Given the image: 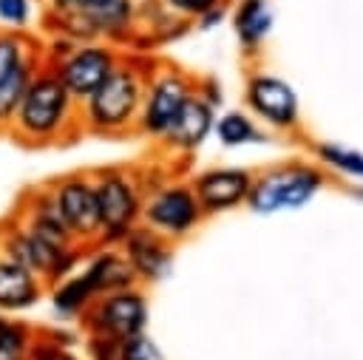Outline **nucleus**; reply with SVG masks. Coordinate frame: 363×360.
Returning a JSON list of instances; mask_svg holds the SVG:
<instances>
[{
	"label": "nucleus",
	"instance_id": "obj_12",
	"mask_svg": "<svg viewBox=\"0 0 363 360\" xmlns=\"http://www.w3.org/2000/svg\"><path fill=\"white\" fill-rule=\"evenodd\" d=\"M40 281L43 278L34 275L31 269L0 255V309L17 312V309L31 306L40 298V289H43Z\"/></svg>",
	"mask_w": 363,
	"mask_h": 360
},
{
	"label": "nucleus",
	"instance_id": "obj_28",
	"mask_svg": "<svg viewBox=\"0 0 363 360\" xmlns=\"http://www.w3.org/2000/svg\"><path fill=\"white\" fill-rule=\"evenodd\" d=\"M164 3L176 11H182V14H204V11L213 9L216 0H164Z\"/></svg>",
	"mask_w": 363,
	"mask_h": 360
},
{
	"label": "nucleus",
	"instance_id": "obj_10",
	"mask_svg": "<svg viewBox=\"0 0 363 360\" xmlns=\"http://www.w3.org/2000/svg\"><path fill=\"white\" fill-rule=\"evenodd\" d=\"M145 320H147L145 300L128 289L108 292L96 306V326L113 340H128L133 334H142Z\"/></svg>",
	"mask_w": 363,
	"mask_h": 360
},
{
	"label": "nucleus",
	"instance_id": "obj_27",
	"mask_svg": "<svg viewBox=\"0 0 363 360\" xmlns=\"http://www.w3.org/2000/svg\"><path fill=\"white\" fill-rule=\"evenodd\" d=\"M332 164H337V167H343V170H349V173H357V176H363V156L360 153H352V150H340V147H323L320 150Z\"/></svg>",
	"mask_w": 363,
	"mask_h": 360
},
{
	"label": "nucleus",
	"instance_id": "obj_22",
	"mask_svg": "<svg viewBox=\"0 0 363 360\" xmlns=\"http://www.w3.org/2000/svg\"><path fill=\"white\" fill-rule=\"evenodd\" d=\"M28 332L20 323L0 320V360H26Z\"/></svg>",
	"mask_w": 363,
	"mask_h": 360
},
{
	"label": "nucleus",
	"instance_id": "obj_3",
	"mask_svg": "<svg viewBox=\"0 0 363 360\" xmlns=\"http://www.w3.org/2000/svg\"><path fill=\"white\" fill-rule=\"evenodd\" d=\"M116 65H119V60H116L113 48H108L102 43H85V45H77L65 60H60L57 65H51V71L57 74V79L62 82V88L77 102H82V99H88L108 79V74Z\"/></svg>",
	"mask_w": 363,
	"mask_h": 360
},
{
	"label": "nucleus",
	"instance_id": "obj_20",
	"mask_svg": "<svg viewBox=\"0 0 363 360\" xmlns=\"http://www.w3.org/2000/svg\"><path fill=\"white\" fill-rule=\"evenodd\" d=\"M269 23H272V14H269V9H267L264 0H247L238 9V14H235V28H238V37L244 43L261 40L264 31L269 28Z\"/></svg>",
	"mask_w": 363,
	"mask_h": 360
},
{
	"label": "nucleus",
	"instance_id": "obj_29",
	"mask_svg": "<svg viewBox=\"0 0 363 360\" xmlns=\"http://www.w3.org/2000/svg\"><path fill=\"white\" fill-rule=\"evenodd\" d=\"M0 320H3V317H0Z\"/></svg>",
	"mask_w": 363,
	"mask_h": 360
},
{
	"label": "nucleus",
	"instance_id": "obj_14",
	"mask_svg": "<svg viewBox=\"0 0 363 360\" xmlns=\"http://www.w3.org/2000/svg\"><path fill=\"white\" fill-rule=\"evenodd\" d=\"M210 125H213V111H210V105H207L204 99L190 96V99L182 105V111L176 113V119L170 122L164 139H167L170 145L187 150V147H196V145L207 136Z\"/></svg>",
	"mask_w": 363,
	"mask_h": 360
},
{
	"label": "nucleus",
	"instance_id": "obj_24",
	"mask_svg": "<svg viewBox=\"0 0 363 360\" xmlns=\"http://www.w3.org/2000/svg\"><path fill=\"white\" fill-rule=\"evenodd\" d=\"M119 357H122V360H164L162 351H159L145 334H133V337L122 340Z\"/></svg>",
	"mask_w": 363,
	"mask_h": 360
},
{
	"label": "nucleus",
	"instance_id": "obj_23",
	"mask_svg": "<svg viewBox=\"0 0 363 360\" xmlns=\"http://www.w3.org/2000/svg\"><path fill=\"white\" fill-rule=\"evenodd\" d=\"M37 45H31L23 34H17V31H3L0 28V77L6 74V71H11L28 51H34Z\"/></svg>",
	"mask_w": 363,
	"mask_h": 360
},
{
	"label": "nucleus",
	"instance_id": "obj_17",
	"mask_svg": "<svg viewBox=\"0 0 363 360\" xmlns=\"http://www.w3.org/2000/svg\"><path fill=\"white\" fill-rule=\"evenodd\" d=\"M128 264L136 275L159 278L167 269V252L153 232H128Z\"/></svg>",
	"mask_w": 363,
	"mask_h": 360
},
{
	"label": "nucleus",
	"instance_id": "obj_13",
	"mask_svg": "<svg viewBox=\"0 0 363 360\" xmlns=\"http://www.w3.org/2000/svg\"><path fill=\"white\" fill-rule=\"evenodd\" d=\"M43 60H40V48L28 51L11 71H6L0 77V130H11L14 113L20 108V99L28 88V82L34 79V74L40 71Z\"/></svg>",
	"mask_w": 363,
	"mask_h": 360
},
{
	"label": "nucleus",
	"instance_id": "obj_5",
	"mask_svg": "<svg viewBox=\"0 0 363 360\" xmlns=\"http://www.w3.org/2000/svg\"><path fill=\"white\" fill-rule=\"evenodd\" d=\"M96 204H99V235L122 238L130 232L139 215V193L122 173H102L94 181Z\"/></svg>",
	"mask_w": 363,
	"mask_h": 360
},
{
	"label": "nucleus",
	"instance_id": "obj_6",
	"mask_svg": "<svg viewBox=\"0 0 363 360\" xmlns=\"http://www.w3.org/2000/svg\"><path fill=\"white\" fill-rule=\"evenodd\" d=\"M71 249H74V247H71ZM0 255L9 258V261H14V264H20V266H26V269H31L34 275L51 281L54 272H57V266H60V261L68 255V249L51 247L48 241L31 235V232L11 215V218H6V221L0 224Z\"/></svg>",
	"mask_w": 363,
	"mask_h": 360
},
{
	"label": "nucleus",
	"instance_id": "obj_9",
	"mask_svg": "<svg viewBox=\"0 0 363 360\" xmlns=\"http://www.w3.org/2000/svg\"><path fill=\"white\" fill-rule=\"evenodd\" d=\"M14 218H17L31 235L48 241L51 247H60V249H71V247H74V238H71V232L65 230V224H62V218H60V213H57V207H54V198H51V190H48V187L31 190V193L20 201Z\"/></svg>",
	"mask_w": 363,
	"mask_h": 360
},
{
	"label": "nucleus",
	"instance_id": "obj_25",
	"mask_svg": "<svg viewBox=\"0 0 363 360\" xmlns=\"http://www.w3.org/2000/svg\"><path fill=\"white\" fill-rule=\"evenodd\" d=\"M113 0H45L51 14H96Z\"/></svg>",
	"mask_w": 363,
	"mask_h": 360
},
{
	"label": "nucleus",
	"instance_id": "obj_26",
	"mask_svg": "<svg viewBox=\"0 0 363 360\" xmlns=\"http://www.w3.org/2000/svg\"><path fill=\"white\" fill-rule=\"evenodd\" d=\"M218 136H221V142H227V145H238V142H247V139L252 136V125H250L244 116L230 113V116H224V119L218 122Z\"/></svg>",
	"mask_w": 363,
	"mask_h": 360
},
{
	"label": "nucleus",
	"instance_id": "obj_15",
	"mask_svg": "<svg viewBox=\"0 0 363 360\" xmlns=\"http://www.w3.org/2000/svg\"><path fill=\"white\" fill-rule=\"evenodd\" d=\"M244 193H247V176L241 170H213V173H204L196 184L199 204H204L210 210L230 207Z\"/></svg>",
	"mask_w": 363,
	"mask_h": 360
},
{
	"label": "nucleus",
	"instance_id": "obj_2",
	"mask_svg": "<svg viewBox=\"0 0 363 360\" xmlns=\"http://www.w3.org/2000/svg\"><path fill=\"white\" fill-rule=\"evenodd\" d=\"M142 96V77L130 65H116L108 79L88 99H82V119L94 130H119L139 116Z\"/></svg>",
	"mask_w": 363,
	"mask_h": 360
},
{
	"label": "nucleus",
	"instance_id": "obj_21",
	"mask_svg": "<svg viewBox=\"0 0 363 360\" xmlns=\"http://www.w3.org/2000/svg\"><path fill=\"white\" fill-rule=\"evenodd\" d=\"M34 17V0H0V26L3 31L23 34L31 26Z\"/></svg>",
	"mask_w": 363,
	"mask_h": 360
},
{
	"label": "nucleus",
	"instance_id": "obj_11",
	"mask_svg": "<svg viewBox=\"0 0 363 360\" xmlns=\"http://www.w3.org/2000/svg\"><path fill=\"white\" fill-rule=\"evenodd\" d=\"M318 190V176L312 170H289L267 176L255 190L250 204L255 210H281V207H298Z\"/></svg>",
	"mask_w": 363,
	"mask_h": 360
},
{
	"label": "nucleus",
	"instance_id": "obj_7",
	"mask_svg": "<svg viewBox=\"0 0 363 360\" xmlns=\"http://www.w3.org/2000/svg\"><path fill=\"white\" fill-rule=\"evenodd\" d=\"M190 88L182 77H159L156 82H150V88L142 96V108H139V125L145 133L150 136H164L170 122L176 119V113L182 111V105L190 99Z\"/></svg>",
	"mask_w": 363,
	"mask_h": 360
},
{
	"label": "nucleus",
	"instance_id": "obj_18",
	"mask_svg": "<svg viewBox=\"0 0 363 360\" xmlns=\"http://www.w3.org/2000/svg\"><path fill=\"white\" fill-rule=\"evenodd\" d=\"M85 275L91 278L96 295L99 292H119V289H128L130 281L136 278V272L130 269V264L113 252H99L88 266H85Z\"/></svg>",
	"mask_w": 363,
	"mask_h": 360
},
{
	"label": "nucleus",
	"instance_id": "obj_19",
	"mask_svg": "<svg viewBox=\"0 0 363 360\" xmlns=\"http://www.w3.org/2000/svg\"><path fill=\"white\" fill-rule=\"evenodd\" d=\"M94 295H96V289H94L91 278H88V275H85V269H82L79 275L62 278V281L57 283V289H54L51 300H54V309H57V312L71 315V312L82 309Z\"/></svg>",
	"mask_w": 363,
	"mask_h": 360
},
{
	"label": "nucleus",
	"instance_id": "obj_16",
	"mask_svg": "<svg viewBox=\"0 0 363 360\" xmlns=\"http://www.w3.org/2000/svg\"><path fill=\"white\" fill-rule=\"evenodd\" d=\"M250 99L267 119H272L278 125H284L295 116V96L281 79H272V77L255 79L250 88Z\"/></svg>",
	"mask_w": 363,
	"mask_h": 360
},
{
	"label": "nucleus",
	"instance_id": "obj_4",
	"mask_svg": "<svg viewBox=\"0 0 363 360\" xmlns=\"http://www.w3.org/2000/svg\"><path fill=\"white\" fill-rule=\"evenodd\" d=\"M48 190H51L54 207L74 241H91L99 235L102 227H99V204H96L94 181H88L82 176H68V179L54 181Z\"/></svg>",
	"mask_w": 363,
	"mask_h": 360
},
{
	"label": "nucleus",
	"instance_id": "obj_8",
	"mask_svg": "<svg viewBox=\"0 0 363 360\" xmlns=\"http://www.w3.org/2000/svg\"><path fill=\"white\" fill-rule=\"evenodd\" d=\"M199 218V198L187 187H167L145 204V221L153 232L182 235Z\"/></svg>",
	"mask_w": 363,
	"mask_h": 360
},
{
	"label": "nucleus",
	"instance_id": "obj_1",
	"mask_svg": "<svg viewBox=\"0 0 363 360\" xmlns=\"http://www.w3.org/2000/svg\"><path fill=\"white\" fill-rule=\"evenodd\" d=\"M77 99L62 88L57 74L45 65L28 82L11 122V133L26 145H51L74 119Z\"/></svg>",
	"mask_w": 363,
	"mask_h": 360
}]
</instances>
